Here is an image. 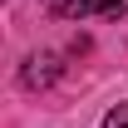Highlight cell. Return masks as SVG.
<instances>
[{
  "instance_id": "cell-1",
  "label": "cell",
  "mask_w": 128,
  "mask_h": 128,
  "mask_svg": "<svg viewBox=\"0 0 128 128\" xmlns=\"http://www.w3.org/2000/svg\"><path fill=\"white\" fill-rule=\"evenodd\" d=\"M59 79V54H30V59H25V69H20V84H25V89H49V84Z\"/></svg>"
},
{
  "instance_id": "cell-2",
  "label": "cell",
  "mask_w": 128,
  "mask_h": 128,
  "mask_svg": "<svg viewBox=\"0 0 128 128\" xmlns=\"http://www.w3.org/2000/svg\"><path fill=\"white\" fill-rule=\"evenodd\" d=\"M128 0H74V5H69V10H64V15H118V10H123Z\"/></svg>"
},
{
  "instance_id": "cell-3",
  "label": "cell",
  "mask_w": 128,
  "mask_h": 128,
  "mask_svg": "<svg viewBox=\"0 0 128 128\" xmlns=\"http://www.w3.org/2000/svg\"><path fill=\"white\" fill-rule=\"evenodd\" d=\"M104 128H128V104H118V108H108V118H104Z\"/></svg>"
},
{
  "instance_id": "cell-4",
  "label": "cell",
  "mask_w": 128,
  "mask_h": 128,
  "mask_svg": "<svg viewBox=\"0 0 128 128\" xmlns=\"http://www.w3.org/2000/svg\"><path fill=\"white\" fill-rule=\"evenodd\" d=\"M40 5H44V10H54V15H64V10H69L74 0H40Z\"/></svg>"
}]
</instances>
